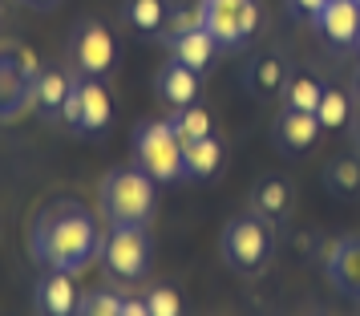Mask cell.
I'll return each mask as SVG.
<instances>
[{
    "instance_id": "3957f363",
    "label": "cell",
    "mask_w": 360,
    "mask_h": 316,
    "mask_svg": "<svg viewBox=\"0 0 360 316\" xmlns=\"http://www.w3.org/2000/svg\"><path fill=\"white\" fill-rule=\"evenodd\" d=\"M134 163L146 170L158 187L186 183L182 179V142L174 134V126H170V118L134 126Z\"/></svg>"
},
{
    "instance_id": "4316f807",
    "label": "cell",
    "mask_w": 360,
    "mask_h": 316,
    "mask_svg": "<svg viewBox=\"0 0 360 316\" xmlns=\"http://www.w3.org/2000/svg\"><path fill=\"white\" fill-rule=\"evenodd\" d=\"M117 316H150V308H146V300L126 296V300H122V312H117Z\"/></svg>"
},
{
    "instance_id": "6da1fadb",
    "label": "cell",
    "mask_w": 360,
    "mask_h": 316,
    "mask_svg": "<svg viewBox=\"0 0 360 316\" xmlns=\"http://www.w3.org/2000/svg\"><path fill=\"white\" fill-rule=\"evenodd\" d=\"M101 223L77 199H53L33 219L29 251L45 272H82L101 255Z\"/></svg>"
},
{
    "instance_id": "7c38bea8",
    "label": "cell",
    "mask_w": 360,
    "mask_h": 316,
    "mask_svg": "<svg viewBox=\"0 0 360 316\" xmlns=\"http://www.w3.org/2000/svg\"><path fill=\"white\" fill-rule=\"evenodd\" d=\"M77 94H82V114H77V134H101L114 122V98L101 77H77Z\"/></svg>"
},
{
    "instance_id": "9a60e30c",
    "label": "cell",
    "mask_w": 360,
    "mask_h": 316,
    "mask_svg": "<svg viewBox=\"0 0 360 316\" xmlns=\"http://www.w3.org/2000/svg\"><path fill=\"white\" fill-rule=\"evenodd\" d=\"M288 77H292V65H288L279 53H259V57L247 65V94L255 101H276V98H283Z\"/></svg>"
},
{
    "instance_id": "7a4b0ae2",
    "label": "cell",
    "mask_w": 360,
    "mask_h": 316,
    "mask_svg": "<svg viewBox=\"0 0 360 316\" xmlns=\"http://www.w3.org/2000/svg\"><path fill=\"white\" fill-rule=\"evenodd\" d=\"M158 191L162 187L150 179L146 170L130 163V167H114L101 179V215L110 219V227L117 223H134V227H150V219L158 211Z\"/></svg>"
},
{
    "instance_id": "4fadbf2b",
    "label": "cell",
    "mask_w": 360,
    "mask_h": 316,
    "mask_svg": "<svg viewBox=\"0 0 360 316\" xmlns=\"http://www.w3.org/2000/svg\"><path fill=\"white\" fill-rule=\"evenodd\" d=\"M154 89H158V98L170 106V110H186V106H195L198 101V73L195 69H186L182 61L174 57H166V65L154 73Z\"/></svg>"
},
{
    "instance_id": "9c48e42d",
    "label": "cell",
    "mask_w": 360,
    "mask_h": 316,
    "mask_svg": "<svg viewBox=\"0 0 360 316\" xmlns=\"http://www.w3.org/2000/svg\"><path fill=\"white\" fill-rule=\"evenodd\" d=\"M324 272H328V284L340 296L360 300V235H344V239H336L328 248Z\"/></svg>"
},
{
    "instance_id": "44dd1931",
    "label": "cell",
    "mask_w": 360,
    "mask_h": 316,
    "mask_svg": "<svg viewBox=\"0 0 360 316\" xmlns=\"http://www.w3.org/2000/svg\"><path fill=\"white\" fill-rule=\"evenodd\" d=\"M126 25H130L134 33H162L166 25V4L162 0H126Z\"/></svg>"
},
{
    "instance_id": "83f0119b",
    "label": "cell",
    "mask_w": 360,
    "mask_h": 316,
    "mask_svg": "<svg viewBox=\"0 0 360 316\" xmlns=\"http://www.w3.org/2000/svg\"><path fill=\"white\" fill-rule=\"evenodd\" d=\"M348 130H352V142L360 150V110H352V122H348Z\"/></svg>"
},
{
    "instance_id": "e0dca14e",
    "label": "cell",
    "mask_w": 360,
    "mask_h": 316,
    "mask_svg": "<svg viewBox=\"0 0 360 316\" xmlns=\"http://www.w3.org/2000/svg\"><path fill=\"white\" fill-rule=\"evenodd\" d=\"M316 25H320V33H324L332 45L352 49L360 41V0H328Z\"/></svg>"
},
{
    "instance_id": "ba28073f",
    "label": "cell",
    "mask_w": 360,
    "mask_h": 316,
    "mask_svg": "<svg viewBox=\"0 0 360 316\" xmlns=\"http://www.w3.org/2000/svg\"><path fill=\"white\" fill-rule=\"evenodd\" d=\"M324 134L320 126V118L316 114H300V110H279L276 122H271V146L283 154V158H304L311 146H316V138Z\"/></svg>"
},
{
    "instance_id": "8fae6325",
    "label": "cell",
    "mask_w": 360,
    "mask_h": 316,
    "mask_svg": "<svg viewBox=\"0 0 360 316\" xmlns=\"http://www.w3.org/2000/svg\"><path fill=\"white\" fill-rule=\"evenodd\" d=\"M227 167V146H223V138H195V142H186L182 146V179L186 183H211L219 179Z\"/></svg>"
},
{
    "instance_id": "cb8c5ba5",
    "label": "cell",
    "mask_w": 360,
    "mask_h": 316,
    "mask_svg": "<svg viewBox=\"0 0 360 316\" xmlns=\"http://www.w3.org/2000/svg\"><path fill=\"white\" fill-rule=\"evenodd\" d=\"M122 300L114 288H94V292H82V304H77V316H117L122 312Z\"/></svg>"
},
{
    "instance_id": "d6986e66",
    "label": "cell",
    "mask_w": 360,
    "mask_h": 316,
    "mask_svg": "<svg viewBox=\"0 0 360 316\" xmlns=\"http://www.w3.org/2000/svg\"><path fill=\"white\" fill-rule=\"evenodd\" d=\"M324 191L328 195H336V199H352L360 195V150H344L336 158H328L324 167Z\"/></svg>"
},
{
    "instance_id": "f1b7e54d",
    "label": "cell",
    "mask_w": 360,
    "mask_h": 316,
    "mask_svg": "<svg viewBox=\"0 0 360 316\" xmlns=\"http://www.w3.org/2000/svg\"><path fill=\"white\" fill-rule=\"evenodd\" d=\"M20 4H33V8H53L57 0H20Z\"/></svg>"
},
{
    "instance_id": "5b68a950",
    "label": "cell",
    "mask_w": 360,
    "mask_h": 316,
    "mask_svg": "<svg viewBox=\"0 0 360 316\" xmlns=\"http://www.w3.org/2000/svg\"><path fill=\"white\" fill-rule=\"evenodd\" d=\"M101 267L122 284H138L150 272V232L134 223H117L101 239Z\"/></svg>"
},
{
    "instance_id": "2e32d148",
    "label": "cell",
    "mask_w": 360,
    "mask_h": 316,
    "mask_svg": "<svg viewBox=\"0 0 360 316\" xmlns=\"http://www.w3.org/2000/svg\"><path fill=\"white\" fill-rule=\"evenodd\" d=\"M292 207H295V191H292V183L279 179V175L259 179L255 191H251V211H255L259 219H267L271 227H276V223H288Z\"/></svg>"
},
{
    "instance_id": "ffe728a7",
    "label": "cell",
    "mask_w": 360,
    "mask_h": 316,
    "mask_svg": "<svg viewBox=\"0 0 360 316\" xmlns=\"http://www.w3.org/2000/svg\"><path fill=\"white\" fill-rule=\"evenodd\" d=\"M320 98H324V82L311 77V73H292L288 85H283V106L300 110V114H316Z\"/></svg>"
},
{
    "instance_id": "8992f818",
    "label": "cell",
    "mask_w": 360,
    "mask_h": 316,
    "mask_svg": "<svg viewBox=\"0 0 360 316\" xmlns=\"http://www.w3.org/2000/svg\"><path fill=\"white\" fill-rule=\"evenodd\" d=\"M259 0H202L198 20L219 41V49H235L259 29Z\"/></svg>"
},
{
    "instance_id": "52a82bcc",
    "label": "cell",
    "mask_w": 360,
    "mask_h": 316,
    "mask_svg": "<svg viewBox=\"0 0 360 316\" xmlns=\"http://www.w3.org/2000/svg\"><path fill=\"white\" fill-rule=\"evenodd\" d=\"M69 65L77 77H105L117 65L114 33L101 20H82L69 37Z\"/></svg>"
},
{
    "instance_id": "603a6c76",
    "label": "cell",
    "mask_w": 360,
    "mask_h": 316,
    "mask_svg": "<svg viewBox=\"0 0 360 316\" xmlns=\"http://www.w3.org/2000/svg\"><path fill=\"white\" fill-rule=\"evenodd\" d=\"M170 126H174V134H179V142L186 146V142H195V138H207L211 130V114L202 110V106H186V110H174L170 114Z\"/></svg>"
},
{
    "instance_id": "d4e9b609",
    "label": "cell",
    "mask_w": 360,
    "mask_h": 316,
    "mask_svg": "<svg viewBox=\"0 0 360 316\" xmlns=\"http://www.w3.org/2000/svg\"><path fill=\"white\" fill-rule=\"evenodd\" d=\"M142 300H146L150 316H182V296H179V288H170V284H154Z\"/></svg>"
},
{
    "instance_id": "277c9868",
    "label": "cell",
    "mask_w": 360,
    "mask_h": 316,
    "mask_svg": "<svg viewBox=\"0 0 360 316\" xmlns=\"http://www.w3.org/2000/svg\"><path fill=\"white\" fill-rule=\"evenodd\" d=\"M271 248H276V232L255 211L235 215L227 223V232H223V260L235 272H259L271 260Z\"/></svg>"
},
{
    "instance_id": "7402d4cb",
    "label": "cell",
    "mask_w": 360,
    "mask_h": 316,
    "mask_svg": "<svg viewBox=\"0 0 360 316\" xmlns=\"http://www.w3.org/2000/svg\"><path fill=\"white\" fill-rule=\"evenodd\" d=\"M316 118H320L324 130H344L352 122V101H348V94L336 89V85H324V98L316 106Z\"/></svg>"
},
{
    "instance_id": "5bb4252c",
    "label": "cell",
    "mask_w": 360,
    "mask_h": 316,
    "mask_svg": "<svg viewBox=\"0 0 360 316\" xmlns=\"http://www.w3.org/2000/svg\"><path fill=\"white\" fill-rule=\"evenodd\" d=\"M166 45H170V57H174V61H182V65L195 69V73H202V69L214 61V53H219V41L202 29V20L186 25V29H179V33H170Z\"/></svg>"
},
{
    "instance_id": "f546056e",
    "label": "cell",
    "mask_w": 360,
    "mask_h": 316,
    "mask_svg": "<svg viewBox=\"0 0 360 316\" xmlns=\"http://www.w3.org/2000/svg\"><path fill=\"white\" fill-rule=\"evenodd\" d=\"M356 98H360V73H356Z\"/></svg>"
},
{
    "instance_id": "30bf717a",
    "label": "cell",
    "mask_w": 360,
    "mask_h": 316,
    "mask_svg": "<svg viewBox=\"0 0 360 316\" xmlns=\"http://www.w3.org/2000/svg\"><path fill=\"white\" fill-rule=\"evenodd\" d=\"M82 292L73 284V272H45L33 288V308L37 316H77Z\"/></svg>"
},
{
    "instance_id": "484cf974",
    "label": "cell",
    "mask_w": 360,
    "mask_h": 316,
    "mask_svg": "<svg viewBox=\"0 0 360 316\" xmlns=\"http://www.w3.org/2000/svg\"><path fill=\"white\" fill-rule=\"evenodd\" d=\"M328 0H292V8H300L308 20H320V13H324Z\"/></svg>"
},
{
    "instance_id": "ac0fdd59",
    "label": "cell",
    "mask_w": 360,
    "mask_h": 316,
    "mask_svg": "<svg viewBox=\"0 0 360 316\" xmlns=\"http://www.w3.org/2000/svg\"><path fill=\"white\" fill-rule=\"evenodd\" d=\"M77 82V73H65V69H45V73H37L33 77V106L41 110L45 118H57L61 122V110H65V98L69 89Z\"/></svg>"
}]
</instances>
